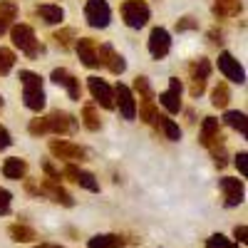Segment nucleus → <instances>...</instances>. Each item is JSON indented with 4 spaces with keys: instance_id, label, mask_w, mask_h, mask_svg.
Instances as JSON below:
<instances>
[{
    "instance_id": "nucleus-1",
    "label": "nucleus",
    "mask_w": 248,
    "mask_h": 248,
    "mask_svg": "<svg viewBox=\"0 0 248 248\" xmlns=\"http://www.w3.org/2000/svg\"><path fill=\"white\" fill-rule=\"evenodd\" d=\"M77 129V119L62 109H55L50 112L47 117H37L30 122L28 132L32 137H40V134H72Z\"/></svg>"
},
{
    "instance_id": "nucleus-2",
    "label": "nucleus",
    "mask_w": 248,
    "mask_h": 248,
    "mask_svg": "<svg viewBox=\"0 0 248 248\" xmlns=\"http://www.w3.org/2000/svg\"><path fill=\"white\" fill-rule=\"evenodd\" d=\"M149 5L147 0H127V3L122 5V20L127 23L129 28L139 30L149 23Z\"/></svg>"
},
{
    "instance_id": "nucleus-3",
    "label": "nucleus",
    "mask_w": 248,
    "mask_h": 248,
    "mask_svg": "<svg viewBox=\"0 0 248 248\" xmlns=\"http://www.w3.org/2000/svg\"><path fill=\"white\" fill-rule=\"evenodd\" d=\"M10 37H13V43L15 47H20V52H25L28 57H37L40 52V43H37V37H35V30L25 23H20L10 30Z\"/></svg>"
},
{
    "instance_id": "nucleus-4",
    "label": "nucleus",
    "mask_w": 248,
    "mask_h": 248,
    "mask_svg": "<svg viewBox=\"0 0 248 248\" xmlns=\"http://www.w3.org/2000/svg\"><path fill=\"white\" fill-rule=\"evenodd\" d=\"M85 20L90 28H107L109 20H112V10L107 0H87L85 5Z\"/></svg>"
},
{
    "instance_id": "nucleus-5",
    "label": "nucleus",
    "mask_w": 248,
    "mask_h": 248,
    "mask_svg": "<svg viewBox=\"0 0 248 248\" xmlns=\"http://www.w3.org/2000/svg\"><path fill=\"white\" fill-rule=\"evenodd\" d=\"M50 152L57 159H65L67 164H77V161H85L87 159V149L79 147V144L65 141V139H52L50 141Z\"/></svg>"
},
{
    "instance_id": "nucleus-6",
    "label": "nucleus",
    "mask_w": 248,
    "mask_h": 248,
    "mask_svg": "<svg viewBox=\"0 0 248 248\" xmlns=\"http://www.w3.org/2000/svg\"><path fill=\"white\" fill-rule=\"evenodd\" d=\"M87 87H90V94L94 97V102L105 109H114V90L107 85L105 79L99 77H87Z\"/></svg>"
},
{
    "instance_id": "nucleus-7",
    "label": "nucleus",
    "mask_w": 248,
    "mask_h": 248,
    "mask_svg": "<svg viewBox=\"0 0 248 248\" xmlns=\"http://www.w3.org/2000/svg\"><path fill=\"white\" fill-rule=\"evenodd\" d=\"M201 144L211 152L223 147V134H221V127H218L216 117H206L201 122Z\"/></svg>"
},
{
    "instance_id": "nucleus-8",
    "label": "nucleus",
    "mask_w": 248,
    "mask_h": 248,
    "mask_svg": "<svg viewBox=\"0 0 248 248\" xmlns=\"http://www.w3.org/2000/svg\"><path fill=\"white\" fill-rule=\"evenodd\" d=\"M171 50V35L164 28H154L149 32V55L154 60H164Z\"/></svg>"
},
{
    "instance_id": "nucleus-9",
    "label": "nucleus",
    "mask_w": 248,
    "mask_h": 248,
    "mask_svg": "<svg viewBox=\"0 0 248 248\" xmlns=\"http://www.w3.org/2000/svg\"><path fill=\"white\" fill-rule=\"evenodd\" d=\"M97 60L102 67H107L112 75H122L124 70H127V62H124V57L119 52H114L112 45H102L97 47Z\"/></svg>"
},
{
    "instance_id": "nucleus-10",
    "label": "nucleus",
    "mask_w": 248,
    "mask_h": 248,
    "mask_svg": "<svg viewBox=\"0 0 248 248\" xmlns=\"http://www.w3.org/2000/svg\"><path fill=\"white\" fill-rule=\"evenodd\" d=\"M114 107H119L124 119H134L137 117V99L127 85H117L114 87Z\"/></svg>"
},
{
    "instance_id": "nucleus-11",
    "label": "nucleus",
    "mask_w": 248,
    "mask_h": 248,
    "mask_svg": "<svg viewBox=\"0 0 248 248\" xmlns=\"http://www.w3.org/2000/svg\"><path fill=\"white\" fill-rule=\"evenodd\" d=\"M62 174H65L70 181H75L77 186H82V189H87V191H99V181H97V176L94 174H90V171H85V169H79L77 164H67L65 169H62Z\"/></svg>"
},
{
    "instance_id": "nucleus-12",
    "label": "nucleus",
    "mask_w": 248,
    "mask_h": 248,
    "mask_svg": "<svg viewBox=\"0 0 248 248\" xmlns=\"http://www.w3.org/2000/svg\"><path fill=\"white\" fill-rule=\"evenodd\" d=\"M181 92H184V87H181L179 77H171V79H169V90L159 94L161 107L167 109V112H171V114H176V112L181 109Z\"/></svg>"
},
{
    "instance_id": "nucleus-13",
    "label": "nucleus",
    "mask_w": 248,
    "mask_h": 248,
    "mask_svg": "<svg viewBox=\"0 0 248 248\" xmlns=\"http://www.w3.org/2000/svg\"><path fill=\"white\" fill-rule=\"evenodd\" d=\"M218 70L226 75V79H231V82H238V85L246 82V72H243V67L238 65V60L231 52H221L218 55Z\"/></svg>"
},
{
    "instance_id": "nucleus-14",
    "label": "nucleus",
    "mask_w": 248,
    "mask_h": 248,
    "mask_svg": "<svg viewBox=\"0 0 248 248\" xmlns=\"http://www.w3.org/2000/svg\"><path fill=\"white\" fill-rule=\"evenodd\" d=\"M221 191H223L226 206H238V203H243L246 189H243V181H241V179L223 176V179H221Z\"/></svg>"
},
{
    "instance_id": "nucleus-15",
    "label": "nucleus",
    "mask_w": 248,
    "mask_h": 248,
    "mask_svg": "<svg viewBox=\"0 0 248 248\" xmlns=\"http://www.w3.org/2000/svg\"><path fill=\"white\" fill-rule=\"evenodd\" d=\"M40 194L43 196H47L50 201H55V203H62V206H75V201H72V196L62 189L60 186V181H55V179H45L43 184H40Z\"/></svg>"
},
{
    "instance_id": "nucleus-16",
    "label": "nucleus",
    "mask_w": 248,
    "mask_h": 248,
    "mask_svg": "<svg viewBox=\"0 0 248 248\" xmlns=\"http://www.w3.org/2000/svg\"><path fill=\"white\" fill-rule=\"evenodd\" d=\"M79 60H82V65L85 67H99V60H97V43L92 37H79L77 40V45H75Z\"/></svg>"
},
{
    "instance_id": "nucleus-17",
    "label": "nucleus",
    "mask_w": 248,
    "mask_h": 248,
    "mask_svg": "<svg viewBox=\"0 0 248 248\" xmlns=\"http://www.w3.org/2000/svg\"><path fill=\"white\" fill-rule=\"evenodd\" d=\"M154 127L156 129H161V134L167 137V139H171V141H179L181 139V129H179V124L174 122V119H169L167 114H159L156 112V117H154Z\"/></svg>"
},
{
    "instance_id": "nucleus-18",
    "label": "nucleus",
    "mask_w": 248,
    "mask_h": 248,
    "mask_svg": "<svg viewBox=\"0 0 248 248\" xmlns=\"http://www.w3.org/2000/svg\"><path fill=\"white\" fill-rule=\"evenodd\" d=\"M25 174H28V161L25 159H20V156L5 159V164H3V176L5 179L20 181V179H25Z\"/></svg>"
},
{
    "instance_id": "nucleus-19",
    "label": "nucleus",
    "mask_w": 248,
    "mask_h": 248,
    "mask_svg": "<svg viewBox=\"0 0 248 248\" xmlns=\"http://www.w3.org/2000/svg\"><path fill=\"white\" fill-rule=\"evenodd\" d=\"M124 236L119 233H99L87 241V248H124Z\"/></svg>"
},
{
    "instance_id": "nucleus-20",
    "label": "nucleus",
    "mask_w": 248,
    "mask_h": 248,
    "mask_svg": "<svg viewBox=\"0 0 248 248\" xmlns=\"http://www.w3.org/2000/svg\"><path fill=\"white\" fill-rule=\"evenodd\" d=\"M241 10H243V3H241V0H216V3H214V15H216L218 20L236 17Z\"/></svg>"
},
{
    "instance_id": "nucleus-21",
    "label": "nucleus",
    "mask_w": 248,
    "mask_h": 248,
    "mask_svg": "<svg viewBox=\"0 0 248 248\" xmlns=\"http://www.w3.org/2000/svg\"><path fill=\"white\" fill-rule=\"evenodd\" d=\"M23 102L25 107L32 112H43L45 109V92L43 87H32V90H23Z\"/></svg>"
},
{
    "instance_id": "nucleus-22",
    "label": "nucleus",
    "mask_w": 248,
    "mask_h": 248,
    "mask_svg": "<svg viewBox=\"0 0 248 248\" xmlns=\"http://www.w3.org/2000/svg\"><path fill=\"white\" fill-rule=\"evenodd\" d=\"M37 15L45 20L47 25H60L65 20V10L60 5H52V3H45V5H37Z\"/></svg>"
},
{
    "instance_id": "nucleus-23",
    "label": "nucleus",
    "mask_w": 248,
    "mask_h": 248,
    "mask_svg": "<svg viewBox=\"0 0 248 248\" xmlns=\"http://www.w3.org/2000/svg\"><path fill=\"white\" fill-rule=\"evenodd\" d=\"M8 233H10V238L15 243H28V241H35L37 238V233L30 229V226H25V223H13L10 229H8Z\"/></svg>"
},
{
    "instance_id": "nucleus-24",
    "label": "nucleus",
    "mask_w": 248,
    "mask_h": 248,
    "mask_svg": "<svg viewBox=\"0 0 248 248\" xmlns=\"http://www.w3.org/2000/svg\"><path fill=\"white\" fill-rule=\"evenodd\" d=\"M82 124H85L90 132L102 129V119H99V112H97L94 105H85V109H82Z\"/></svg>"
},
{
    "instance_id": "nucleus-25",
    "label": "nucleus",
    "mask_w": 248,
    "mask_h": 248,
    "mask_svg": "<svg viewBox=\"0 0 248 248\" xmlns=\"http://www.w3.org/2000/svg\"><path fill=\"white\" fill-rule=\"evenodd\" d=\"M189 75H191V79H209V75H211V62L206 60V57L194 60L191 65H189Z\"/></svg>"
},
{
    "instance_id": "nucleus-26",
    "label": "nucleus",
    "mask_w": 248,
    "mask_h": 248,
    "mask_svg": "<svg viewBox=\"0 0 248 248\" xmlns=\"http://www.w3.org/2000/svg\"><path fill=\"white\" fill-rule=\"evenodd\" d=\"M223 122L229 124L231 129H236V132H241V134L246 137L248 122H246V114H243V112H236V109H233V112H226V114H223Z\"/></svg>"
},
{
    "instance_id": "nucleus-27",
    "label": "nucleus",
    "mask_w": 248,
    "mask_h": 248,
    "mask_svg": "<svg viewBox=\"0 0 248 248\" xmlns=\"http://www.w3.org/2000/svg\"><path fill=\"white\" fill-rule=\"evenodd\" d=\"M229 99H231L229 85H226V82H218V85L214 87V92H211V105L218 107V109H223L226 105H229Z\"/></svg>"
},
{
    "instance_id": "nucleus-28",
    "label": "nucleus",
    "mask_w": 248,
    "mask_h": 248,
    "mask_svg": "<svg viewBox=\"0 0 248 248\" xmlns=\"http://www.w3.org/2000/svg\"><path fill=\"white\" fill-rule=\"evenodd\" d=\"M15 67V52L10 47H0V77H5Z\"/></svg>"
},
{
    "instance_id": "nucleus-29",
    "label": "nucleus",
    "mask_w": 248,
    "mask_h": 248,
    "mask_svg": "<svg viewBox=\"0 0 248 248\" xmlns=\"http://www.w3.org/2000/svg\"><path fill=\"white\" fill-rule=\"evenodd\" d=\"M20 82H23V90L43 87V77H40L37 72H30V70H23V72H20Z\"/></svg>"
},
{
    "instance_id": "nucleus-30",
    "label": "nucleus",
    "mask_w": 248,
    "mask_h": 248,
    "mask_svg": "<svg viewBox=\"0 0 248 248\" xmlns=\"http://www.w3.org/2000/svg\"><path fill=\"white\" fill-rule=\"evenodd\" d=\"M15 17H17V5L13 3V0H0V20H5V23L10 25Z\"/></svg>"
},
{
    "instance_id": "nucleus-31",
    "label": "nucleus",
    "mask_w": 248,
    "mask_h": 248,
    "mask_svg": "<svg viewBox=\"0 0 248 248\" xmlns=\"http://www.w3.org/2000/svg\"><path fill=\"white\" fill-rule=\"evenodd\" d=\"M156 107H154V99H141V109H139V119L141 122H147V124H152L154 122V117H156Z\"/></svg>"
},
{
    "instance_id": "nucleus-32",
    "label": "nucleus",
    "mask_w": 248,
    "mask_h": 248,
    "mask_svg": "<svg viewBox=\"0 0 248 248\" xmlns=\"http://www.w3.org/2000/svg\"><path fill=\"white\" fill-rule=\"evenodd\" d=\"M134 90L141 99H154V92H152V85H149V79L147 77H137L134 79Z\"/></svg>"
},
{
    "instance_id": "nucleus-33",
    "label": "nucleus",
    "mask_w": 248,
    "mask_h": 248,
    "mask_svg": "<svg viewBox=\"0 0 248 248\" xmlns=\"http://www.w3.org/2000/svg\"><path fill=\"white\" fill-rule=\"evenodd\" d=\"M206 248H238L233 241H229L226 236H221V233H214L209 241H206Z\"/></svg>"
},
{
    "instance_id": "nucleus-34",
    "label": "nucleus",
    "mask_w": 248,
    "mask_h": 248,
    "mask_svg": "<svg viewBox=\"0 0 248 248\" xmlns=\"http://www.w3.org/2000/svg\"><path fill=\"white\" fill-rule=\"evenodd\" d=\"M65 90H67V94H70V99H75V102H79V94H82V87H79V79L77 77H67V82H65Z\"/></svg>"
},
{
    "instance_id": "nucleus-35",
    "label": "nucleus",
    "mask_w": 248,
    "mask_h": 248,
    "mask_svg": "<svg viewBox=\"0 0 248 248\" xmlns=\"http://www.w3.org/2000/svg\"><path fill=\"white\" fill-rule=\"evenodd\" d=\"M72 37H75V30H70V28L55 32V40H57V45H60L62 50H67V47L72 45Z\"/></svg>"
},
{
    "instance_id": "nucleus-36",
    "label": "nucleus",
    "mask_w": 248,
    "mask_h": 248,
    "mask_svg": "<svg viewBox=\"0 0 248 248\" xmlns=\"http://www.w3.org/2000/svg\"><path fill=\"white\" fill-rule=\"evenodd\" d=\"M10 203H13V194L0 186V216H8L10 214Z\"/></svg>"
},
{
    "instance_id": "nucleus-37",
    "label": "nucleus",
    "mask_w": 248,
    "mask_h": 248,
    "mask_svg": "<svg viewBox=\"0 0 248 248\" xmlns=\"http://www.w3.org/2000/svg\"><path fill=\"white\" fill-rule=\"evenodd\" d=\"M199 28V23L191 17V15H184V17H179L176 20V30L179 32H186V30H196Z\"/></svg>"
},
{
    "instance_id": "nucleus-38",
    "label": "nucleus",
    "mask_w": 248,
    "mask_h": 248,
    "mask_svg": "<svg viewBox=\"0 0 248 248\" xmlns=\"http://www.w3.org/2000/svg\"><path fill=\"white\" fill-rule=\"evenodd\" d=\"M67 77H70V72H67V70H62V67L52 70V82H55V85H62V87H65Z\"/></svg>"
},
{
    "instance_id": "nucleus-39",
    "label": "nucleus",
    "mask_w": 248,
    "mask_h": 248,
    "mask_svg": "<svg viewBox=\"0 0 248 248\" xmlns=\"http://www.w3.org/2000/svg\"><path fill=\"white\" fill-rule=\"evenodd\" d=\"M206 92V79H191V97H201Z\"/></svg>"
},
{
    "instance_id": "nucleus-40",
    "label": "nucleus",
    "mask_w": 248,
    "mask_h": 248,
    "mask_svg": "<svg viewBox=\"0 0 248 248\" xmlns=\"http://www.w3.org/2000/svg\"><path fill=\"white\" fill-rule=\"evenodd\" d=\"M246 159H248V154H246V152H238V154H236V167H238L241 176H246V174H248V167H246Z\"/></svg>"
},
{
    "instance_id": "nucleus-41",
    "label": "nucleus",
    "mask_w": 248,
    "mask_h": 248,
    "mask_svg": "<svg viewBox=\"0 0 248 248\" xmlns=\"http://www.w3.org/2000/svg\"><path fill=\"white\" fill-rule=\"evenodd\" d=\"M13 144V139H10V132L3 127V124H0V149H8Z\"/></svg>"
},
{
    "instance_id": "nucleus-42",
    "label": "nucleus",
    "mask_w": 248,
    "mask_h": 248,
    "mask_svg": "<svg viewBox=\"0 0 248 248\" xmlns=\"http://www.w3.org/2000/svg\"><path fill=\"white\" fill-rule=\"evenodd\" d=\"M43 169H45V174H47L50 179H55V181H60V171H57V169L52 167V164H50V161H45V164H43Z\"/></svg>"
},
{
    "instance_id": "nucleus-43",
    "label": "nucleus",
    "mask_w": 248,
    "mask_h": 248,
    "mask_svg": "<svg viewBox=\"0 0 248 248\" xmlns=\"http://www.w3.org/2000/svg\"><path fill=\"white\" fill-rule=\"evenodd\" d=\"M246 233H248L246 226H236V229H233V236H236L241 243H246V241H248V238H246Z\"/></svg>"
},
{
    "instance_id": "nucleus-44",
    "label": "nucleus",
    "mask_w": 248,
    "mask_h": 248,
    "mask_svg": "<svg viewBox=\"0 0 248 248\" xmlns=\"http://www.w3.org/2000/svg\"><path fill=\"white\" fill-rule=\"evenodd\" d=\"M209 37H211V43H221L223 32H221V30H211V35H209Z\"/></svg>"
},
{
    "instance_id": "nucleus-45",
    "label": "nucleus",
    "mask_w": 248,
    "mask_h": 248,
    "mask_svg": "<svg viewBox=\"0 0 248 248\" xmlns=\"http://www.w3.org/2000/svg\"><path fill=\"white\" fill-rule=\"evenodd\" d=\"M8 28H10V25L5 23V20H0V35H3V32H8Z\"/></svg>"
},
{
    "instance_id": "nucleus-46",
    "label": "nucleus",
    "mask_w": 248,
    "mask_h": 248,
    "mask_svg": "<svg viewBox=\"0 0 248 248\" xmlns=\"http://www.w3.org/2000/svg\"><path fill=\"white\" fill-rule=\"evenodd\" d=\"M43 248H62V246H50V243H45Z\"/></svg>"
},
{
    "instance_id": "nucleus-47",
    "label": "nucleus",
    "mask_w": 248,
    "mask_h": 248,
    "mask_svg": "<svg viewBox=\"0 0 248 248\" xmlns=\"http://www.w3.org/2000/svg\"><path fill=\"white\" fill-rule=\"evenodd\" d=\"M3 105H5V102H3V97H0V109H3Z\"/></svg>"
},
{
    "instance_id": "nucleus-48",
    "label": "nucleus",
    "mask_w": 248,
    "mask_h": 248,
    "mask_svg": "<svg viewBox=\"0 0 248 248\" xmlns=\"http://www.w3.org/2000/svg\"><path fill=\"white\" fill-rule=\"evenodd\" d=\"M40 248H43V246H40Z\"/></svg>"
}]
</instances>
